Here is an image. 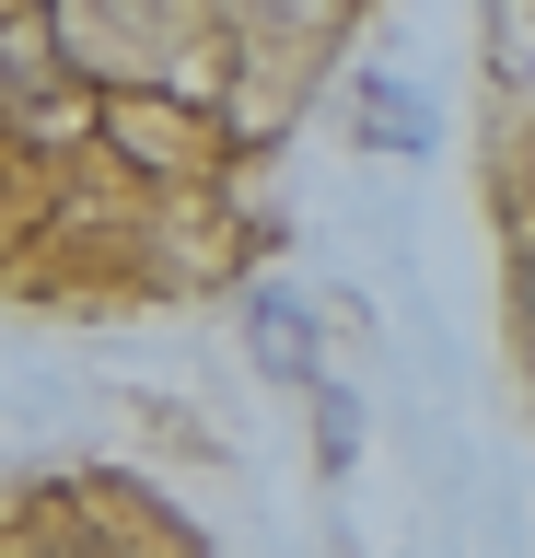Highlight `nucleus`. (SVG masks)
Instances as JSON below:
<instances>
[{
	"label": "nucleus",
	"instance_id": "nucleus-1",
	"mask_svg": "<svg viewBox=\"0 0 535 558\" xmlns=\"http://www.w3.org/2000/svg\"><path fill=\"white\" fill-rule=\"evenodd\" d=\"M0 117H24V129H59L71 117V70H59L36 12H0Z\"/></svg>",
	"mask_w": 535,
	"mask_h": 558
},
{
	"label": "nucleus",
	"instance_id": "nucleus-3",
	"mask_svg": "<svg viewBox=\"0 0 535 558\" xmlns=\"http://www.w3.org/2000/svg\"><path fill=\"white\" fill-rule=\"evenodd\" d=\"M361 140H373V151H420L430 117H420V105H396V82H373V105H361Z\"/></svg>",
	"mask_w": 535,
	"mask_h": 558
},
{
	"label": "nucleus",
	"instance_id": "nucleus-2",
	"mask_svg": "<svg viewBox=\"0 0 535 558\" xmlns=\"http://www.w3.org/2000/svg\"><path fill=\"white\" fill-rule=\"evenodd\" d=\"M245 326H256V361H268V373H280V384H315V314L291 303L280 279L256 291V314H245Z\"/></svg>",
	"mask_w": 535,
	"mask_h": 558
},
{
	"label": "nucleus",
	"instance_id": "nucleus-4",
	"mask_svg": "<svg viewBox=\"0 0 535 558\" xmlns=\"http://www.w3.org/2000/svg\"><path fill=\"white\" fill-rule=\"evenodd\" d=\"M24 558H94V547H24Z\"/></svg>",
	"mask_w": 535,
	"mask_h": 558
}]
</instances>
